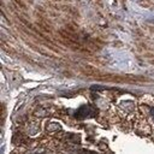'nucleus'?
I'll use <instances>...</instances> for the list:
<instances>
[{
  "mask_svg": "<svg viewBox=\"0 0 154 154\" xmlns=\"http://www.w3.org/2000/svg\"><path fill=\"white\" fill-rule=\"evenodd\" d=\"M37 26H38L41 30H43V31H46V32L51 34V29H49V26H48L45 22H37Z\"/></svg>",
  "mask_w": 154,
  "mask_h": 154,
  "instance_id": "7ed1b4c3",
  "label": "nucleus"
},
{
  "mask_svg": "<svg viewBox=\"0 0 154 154\" xmlns=\"http://www.w3.org/2000/svg\"><path fill=\"white\" fill-rule=\"evenodd\" d=\"M140 5L143 6V7H150V6H152V2L148 1V0H141V1H140Z\"/></svg>",
  "mask_w": 154,
  "mask_h": 154,
  "instance_id": "20e7f679",
  "label": "nucleus"
},
{
  "mask_svg": "<svg viewBox=\"0 0 154 154\" xmlns=\"http://www.w3.org/2000/svg\"><path fill=\"white\" fill-rule=\"evenodd\" d=\"M1 48H2V49L6 52V53H8V54H16V52H14V51L11 48V46H8V45H7V43H6L4 40L1 41Z\"/></svg>",
  "mask_w": 154,
  "mask_h": 154,
  "instance_id": "f03ea898",
  "label": "nucleus"
},
{
  "mask_svg": "<svg viewBox=\"0 0 154 154\" xmlns=\"http://www.w3.org/2000/svg\"><path fill=\"white\" fill-rule=\"evenodd\" d=\"M149 63H150V64H152V65H154V60H150V61H149Z\"/></svg>",
  "mask_w": 154,
  "mask_h": 154,
  "instance_id": "423d86ee",
  "label": "nucleus"
},
{
  "mask_svg": "<svg viewBox=\"0 0 154 154\" xmlns=\"http://www.w3.org/2000/svg\"><path fill=\"white\" fill-rule=\"evenodd\" d=\"M13 1H14V2H16L18 6H20L22 8H25V4L23 2V0H13Z\"/></svg>",
  "mask_w": 154,
  "mask_h": 154,
  "instance_id": "39448f33",
  "label": "nucleus"
},
{
  "mask_svg": "<svg viewBox=\"0 0 154 154\" xmlns=\"http://www.w3.org/2000/svg\"><path fill=\"white\" fill-rule=\"evenodd\" d=\"M79 71L82 75L87 76V77H96V78H100L101 76H103V72L100 71L97 67L90 65V64H85L83 66L79 67Z\"/></svg>",
  "mask_w": 154,
  "mask_h": 154,
  "instance_id": "f257e3e1",
  "label": "nucleus"
}]
</instances>
